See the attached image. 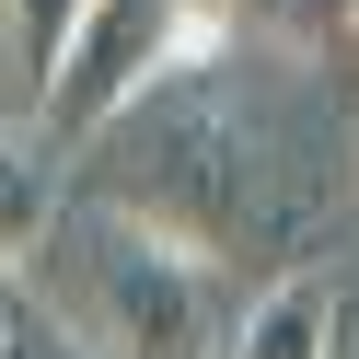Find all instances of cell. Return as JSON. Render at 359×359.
<instances>
[{
  "label": "cell",
  "mask_w": 359,
  "mask_h": 359,
  "mask_svg": "<svg viewBox=\"0 0 359 359\" xmlns=\"http://www.w3.org/2000/svg\"><path fill=\"white\" fill-rule=\"evenodd\" d=\"M81 209L128 220V232L174 243V255L220 266L232 243L266 232V186H255V140H243L232 116H220L197 81H163V93H140L104 140H81Z\"/></svg>",
  "instance_id": "1"
},
{
  "label": "cell",
  "mask_w": 359,
  "mask_h": 359,
  "mask_svg": "<svg viewBox=\"0 0 359 359\" xmlns=\"http://www.w3.org/2000/svg\"><path fill=\"white\" fill-rule=\"evenodd\" d=\"M24 278H35V302L58 313V336L81 359H220V336H232L220 266L174 255V243L128 232V220L81 209V197H58Z\"/></svg>",
  "instance_id": "2"
},
{
  "label": "cell",
  "mask_w": 359,
  "mask_h": 359,
  "mask_svg": "<svg viewBox=\"0 0 359 359\" xmlns=\"http://www.w3.org/2000/svg\"><path fill=\"white\" fill-rule=\"evenodd\" d=\"M220 47H232L220 0H93V12L70 24V47H58L47 93H35V116H47L58 140H104L140 93L197 81Z\"/></svg>",
  "instance_id": "3"
},
{
  "label": "cell",
  "mask_w": 359,
  "mask_h": 359,
  "mask_svg": "<svg viewBox=\"0 0 359 359\" xmlns=\"http://www.w3.org/2000/svg\"><path fill=\"white\" fill-rule=\"evenodd\" d=\"M336 325H348L336 278L290 266V278H266L255 302L232 313V336H220V348H232V359H336Z\"/></svg>",
  "instance_id": "4"
},
{
  "label": "cell",
  "mask_w": 359,
  "mask_h": 359,
  "mask_svg": "<svg viewBox=\"0 0 359 359\" xmlns=\"http://www.w3.org/2000/svg\"><path fill=\"white\" fill-rule=\"evenodd\" d=\"M93 12V0H0V81L12 93H47V70H58V47H70V24Z\"/></svg>",
  "instance_id": "5"
},
{
  "label": "cell",
  "mask_w": 359,
  "mask_h": 359,
  "mask_svg": "<svg viewBox=\"0 0 359 359\" xmlns=\"http://www.w3.org/2000/svg\"><path fill=\"white\" fill-rule=\"evenodd\" d=\"M220 24L243 35H278V47H359V0H220Z\"/></svg>",
  "instance_id": "6"
},
{
  "label": "cell",
  "mask_w": 359,
  "mask_h": 359,
  "mask_svg": "<svg viewBox=\"0 0 359 359\" xmlns=\"http://www.w3.org/2000/svg\"><path fill=\"white\" fill-rule=\"evenodd\" d=\"M47 220H58V186H47V163H35L24 140H0V266H35Z\"/></svg>",
  "instance_id": "7"
},
{
  "label": "cell",
  "mask_w": 359,
  "mask_h": 359,
  "mask_svg": "<svg viewBox=\"0 0 359 359\" xmlns=\"http://www.w3.org/2000/svg\"><path fill=\"white\" fill-rule=\"evenodd\" d=\"M0 359H81L70 336H58V313L35 302V278H24V266H0Z\"/></svg>",
  "instance_id": "8"
}]
</instances>
